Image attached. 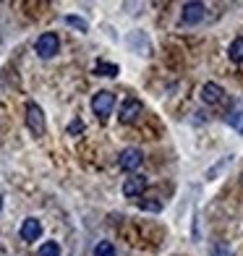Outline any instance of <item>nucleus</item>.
I'll return each mask as SVG.
<instances>
[{
  "label": "nucleus",
  "instance_id": "423d86ee",
  "mask_svg": "<svg viewBox=\"0 0 243 256\" xmlns=\"http://www.w3.org/2000/svg\"><path fill=\"white\" fill-rule=\"evenodd\" d=\"M146 186H149V180L144 176H131V178H126V183H123V196L126 199H142Z\"/></svg>",
  "mask_w": 243,
  "mask_h": 256
},
{
  "label": "nucleus",
  "instance_id": "6ab92c4d",
  "mask_svg": "<svg viewBox=\"0 0 243 256\" xmlns=\"http://www.w3.org/2000/svg\"><path fill=\"white\" fill-rule=\"evenodd\" d=\"M240 131H243V126H240Z\"/></svg>",
  "mask_w": 243,
  "mask_h": 256
},
{
  "label": "nucleus",
  "instance_id": "9b49d317",
  "mask_svg": "<svg viewBox=\"0 0 243 256\" xmlns=\"http://www.w3.org/2000/svg\"><path fill=\"white\" fill-rule=\"evenodd\" d=\"M94 74H97V76H110V78H112V76H118V74H120V68L115 66V63L97 60V63H94Z\"/></svg>",
  "mask_w": 243,
  "mask_h": 256
},
{
  "label": "nucleus",
  "instance_id": "2eb2a0df",
  "mask_svg": "<svg viewBox=\"0 0 243 256\" xmlns=\"http://www.w3.org/2000/svg\"><path fill=\"white\" fill-rule=\"evenodd\" d=\"M66 24L74 26V29H78V32H89V24H86L84 18H78V16H66Z\"/></svg>",
  "mask_w": 243,
  "mask_h": 256
},
{
  "label": "nucleus",
  "instance_id": "7ed1b4c3",
  "mask_svg": "<svg viewBox=\"0 0 243 256\" xmlns=\"http://www.w3.org/2000/svg\"><path fill=\"white\" fill-rule=\"evenodd\" d=\"M142 162H144V154H142V149H136V146H128V149H123V152L118 154V168L123 172H134L142 168Z\"/></svg>",
  "mask_w": 243,
  "mask_h": 256
},
{
  "label": "nucleus",
  "instance_id": "a211bd4d",
  "mask_svg": "<svg viewBox=\"0 0 243 256\" xmlns=\"http://www.w3.org/2000/svg\"><path fill=\"white\" fill-rule=\"evenodd\" d=\"M0 209H3V196H0Z\"/></svg>",
  "mask_w": 243,
  "mask_h": 256
},
{
  "label": "nucleus",
  "instance_id": "9d476101",
  "mask_svg": "<svg viewBox=\"0 0 243 256\" xmlns=\"http://www.w3.org/2000/svg\"><path fill=\"white\" fill-rule=\"evenodd\" d=\"M228 58L233 63H243V37H236L228 48Z\"/></svg>",
  "mask_w": 243,
  "mask_h": 256
},
{
  "label": "nucleus",
  "instance_id": "39448f33",
  "mask_svg": "<svg viewBox=\"0 0 243 256\" xmlns=\"http://www.w3.org/2000/svg\"><path fill=\"white\" fill-rule=\"evenodd\" d=\"M204 3H183L180 8V24L183 26H194V24H199V21L204 18Z\"/></svg>",
  "mask_w": 243,
  "mask_h": 256
},
{
  "label": "nucleus",
  "instance_id": "f3484780",
  "mask_svg": "<svg viewBox=\"0 0 243 256\" xmlns=\"http://www.w3.org/2000/svg\"><path fill=\"white\" fill-rule=\"evenodd\" d=\"M210 256H236V254L230 251L228 246H222V243H220V246H214V248H212V254H210Z\"/></svg>",
  "mask_w": 243,
  "mask_h": 256
},
{
  "label": "nucleus",
  "instance_id": "ddd939ff",
  "mask_svg": "<svg viewBox=\"0 0 243 256\" xmlns=\"http://www.w3.org/2000/svg\"><path fill=\"white\" fill-rule=\"evenodd\" d=\"M94 256H115V246L110 240H100L94 246Z\"/></svg>",
  "mask_w": 243,
  "mask_h": 256
},
{
  "label": "nucleus",
  "instance_id": "1a4fd4ad",
  "mask_svg": "<svg viewBox=\"0 0 243 256\" xmlns=\"http://www.w3.org/2000/svg\"><path fill=\"white\" fill-rule=\"evenodd\" d=\"M225 97V92L220 84H214V81H206V84L202 86V102L204 104H220Z\"/></svg>",
  "mask_w": 243,
  "mask_h": 256
},
{
  "label": "nucleus",
  "instance_id": "0eeeda50",
  "mask_svg": "<svg viewBox=\"0 0 243 256\" xmlns=\"http://www.w3.org/2000/svg\"><path fill=\"white\" fill-rule=\"evenodd\" d=\"M18 236L21 240H26V243H34L40 236H42V222L37 217H26L24 222H21V230H18Z\"/></svg>",
  "mask_w": 243,
  "mask_h": 256
},
{
  "label": "nucleus",
  "instance_id": "20e7f679",
  "mask_svg": "<svg viewBox=\"0 0 243 256\" xmlns=\"http://www.w3.org/2000/svg\"><path fill=\"white\" fill-rule=\"evenodd\" d=\"M26 126L34 136H42L44 134V112L37 102H29L26 104Z\"/></svg>",
  "mask_w": 243,
  "mask_h": 256
},
{
  "label": "nucleus",
  "instance_id": "6e6552de",
  "mask_svg": "<svg viewBox=\"0 0 243 256\" xmlns=\"http://www.w3.org/2000/svg\"><path fill=\"white\" fill-rule=\"evenodd\" d=\"M142 110H144V108H142V102H138L136 97H128V100L123 102V108H120L118 120L128 126V123H134V120L138 118V115H142Z\"/></svg>",
  "mask_w": 243,
  "mask_h": 256
},
{
  "label": "nucleus",
  "instance_id": "f257e3e1",
  "mask_svg": "<svg viewBox=\"0 0 243 256\" xmlns=\"http://www.w3.org/2000/svg\"><path fill=\"white\" fill-rule=\"evenodd\" d=\"M112 108H115V94H112V92L102 89V92H97V94L92 97V110H94V115L100 120H108Z\"/></svg>",
  "mask_w": 243,
  "mask_h": 256
},
{
  "label": "nucleus",
  "instance_id": "f03ea898",
  "mask_svg": "<svg viewBox=\"0 0 243 256\" xmlns=\"http://www.w3.org/2000/svg\"><path fill=\"white\" fill-rule=\"evenodd\" d=\"M34 50H37V55L40 58H55L58 55V50H60V40H58V34L55 32H44V34H40L37 37V42H34Z\"/></svg>",
  "mask_w": 243,
  "mask_h": 256
},
{
  "label": "nucleus",
  "instance_id": "dca6fc26",
  "mask_svg": "<svg viewBox=\"0 0 243 256\" xmlns=\"http://www.w3.org/2000/svg\"><path fill=\"white\" fill-rule=\"evenodd\" d=\"M81 131H84V123H81L78 118H74L71 123H68V134H71V136H76V134H81Z\"/></svg>",
  "mask_w": 243,
  "mask_h": 256
},
{
  "label": "nucleus",
  "instance_id": "4468645a",
  "mask_svg": "<svg viewBox=\"0 0 243 256\" xmlns=\"http://www.w3.org/2000/svg\"><path fill=\"white\" fill-rule=\"evenodd\" d=\"M40 256H60V246L55 240H48L40 246Z\"/></svg>",
  "mask_w": 243,
  "mask_h": 256
},
{
  "label": "nucleus",
  "instance_id": "f8f14e48",
  "mask_svg": "<svg viewBox=\"0 0 243 256\" xmlns=\"http://www.w3.org/2000/svg\"><path fill=\"white\" fill-rule=\"evenodd\" d=\"M138 206L146 209V212H162V199H157V196H152V199H138Z\"/></svg>",
  "mask_w": 243,
  "mask_h": 256
}]
</instances>
